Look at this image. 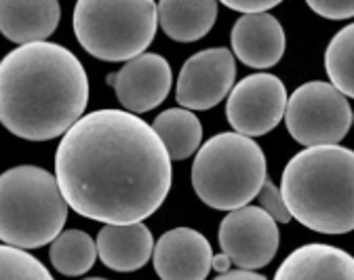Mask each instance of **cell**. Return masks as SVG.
<instances>
[{"label": "cell", "mask_w": 354, "mask_h": 280, "mask_svg": "<svg viewBox=\"0 0 354 280\" xmlns=\"http://www.w3.org/2000/svg\"><path fill=\"white\" fill-rule=\"evenodd\" d=\"M281 192L308 230L348 234L354 230V152L339 144L297 152L285 167Z\"/></svg>", "instance_id": "cell-3"}, {"label": "cell", "mask_w": 354, "mask_h": 280, "mask_svg": "<svg viewBox=\"0 0 354 280\" xmlns=\"http://www.w3.org/2000/svg\"><path fill=\"white\" fill-rule=\"evenodd\" d=\"M352 124H354V112H352Z\"/></svg>", "instance_id": "cell-27"}, {"label": "cell", "mask_w": 354, "mask_h": 280, "mask_svg": "<svg viewBox=\"0 0 354 280\" xmlns=\"http://www.w3.org/2000/svg\"><path fill=\"white\" fill-rule=\"evenodd\" d=\"M285 124L304 148L339 144L352 124L348 97L331 82L313 80L297 86L287 102Z\"/></svg>", "instance_id": "cell-7"}, {"label": "cell", "mask_w": 354, "mask_h": 280, "mask_svg": "<svg viewBox=\"0 0 354 280\" xmlns=\"http://www.w3.org/2000/svg\"><path fill=\"white\" fill-rule=\"evenodd\" d=\"M232 51L241 64L255 70L272 68L285 53V30L270 13H245L232 26Z\"/></svg>", "instance_id": "cell-13"}, {"label": "cell", "mask_w": 354, "mask_h": 280, "mask_svg": "<svg viewBox=\"0 0 354 280\" xmlns=\"http://www.w3.org/2000/svg\"><path fill=\"white\" fill-rule=\"evenodd\" d=\"M59 0H0V30L17 44L47 40L59 26Z\"/></svg>", "instance_id": "cell-15"}, {"label": "cell", "mask_w": 354, "mask_h": 280, "mask_svg": "<svg viewBox=\"0 0 354 280\" xmlns=\"http://www.w3.org/2000/svg\"><path fill=\"white\" fill-rule=\"evenodd\" d=\"M0 278L3 280H51V272L24 247L5 243L0 247Z\"/></svg>", "instance_id": "cell-21"}, {"label": "cell", "mask_w": 354, "mask_h": 280, "mask_svg": "<svg viewBox=\"0 0 354 280\" xmlns=\"http://www.w3.org/2000/svg\"><path fill=\"white\" fill-rule=\"evenodd\" d=\"M49 257L53 268L64 276H82L95 265L97 243L82 230H66L51 243Z\"/></svg>", "instance_id": "cell-19"}, {"label": "cell", "mask_w": 354, "mask_h": 280, "mask_svg": "<svg viewBox=\"0 0 354 280\" xmlns=\"http://www.w3.org/2000/svg\"><path fill=\"white\" fill-rule=\"evenodd\" d=\"M306 5L325 19H350L354 17V0H306Z\"/></svg>", "instance_id": "cell-23"}, {"label": "cell", "mask_w": 354, "mask_h": 280, "mask_svg": "<svg viewBox=\"0 0 354 280\" xmlns=\"http://www.w3.org/2000/svg\"><path fill=\"white\" fill-rule=\"evenodd\" d=\"M234 78L236 64L228 49L215 46L198 51L182 66L175 100L188 110H211L230 95Z\"/></svg>", "instance_id": "cell-10"}, {"label": "cell", "mask_w": 354, "mask_h": 280, "mask_svg": "<svg viewBox=\"0 0 354 280\" xmlns=\"http://www.w3.org/2000/svg\"><path fill=\"white\" fill-rule=\"evenodd\" d=\"M162 139L124 110H95L74 122L55 152V177L72 211L102 223H133L165 203L173 169Z\"/></svg>", "instance_id": "cell-1"}, {"label": "cell", "mask_w": 354, "mask_h": 280, "mask_svg": "<svg viewBox=\"0 0 354 280\" xmlns=\"http://www.w3.org/2000/svg\"><path fill=\"white\" fill-rule=\"evenodd\" d=\"M95 243L102 263L114 272H136L154 253V239L142 221L106 223Z\"/></svg>", "instance_id": "cell-14"}, {"label": "cell", "mask_w": 354, "mask_h": 280, "mask_svg": "<svg viewBox=\"0 0 354 280\" xmlns=\"http://www.w3.org/2000/svg\"><path fill=\"white\" fill-rule=\"evenodd\" d=\"M325 70L335 88L354 100V24L342 28L325 51Z\"/></svg>", "instance_id": "cell-20"}, {"label": "cell", "mask_w": 354, "mask_h": 280, "mask_svg": "<svg viewBox=\"0 0 354 280\" xmlns=\"http://www.w3.org/2000/svg\"><path fill=\"white\" fill-rule=\"evenodd\" d=\"M158 28L154 0H78L74 34L102 62H129L152 44Z\"/></svg>", "instance_id": "cell-6"}, {"label": "cell", "mask_w": 354, "mask_h": 280, "mask_svg": "<svg viewBox=\"0 0 354 280\" xmlns=\"http://www.w3.org/2000/svg\"><path fill=\"white\" fill-rule=\"evenodd\" d=\"M154 270L162 280H203L211 272V243L192 227H173L154 247Z\"/></svg>", "instance_id": "cell-12"}, {"label": "cell", "mask_w": 354, "mask_h": 280, "mask_svg": "<svg viewBox=\"0 0 354 280\" xmlns=\"http://www.w3.org/2000/svg\"><path fill=\"white\" fill-rule=\"evenodd\" d=\"M266 156L253 137L217 133L198 148L192 165L196 196L211 209L234 211L249 205L266 183Z\"/></svg>", "instance_id": "cell-5"}, {"label": "cell", "mask_w": 354, "mask_h": 280, "mask_svg": "<svg viewBox=\"0 0 354 280\" xmlns=\"http://www.w3.org/2000/svg\"><path fill=\"white\" fill-rule=\"evenodd\" d=\"M287 88L274 74H251L232 86L226 118L236 133L247 137H259L270 133L285 118Z\"/></svg>", "instance_id": "cell-8"}, {"label": "cell", "mask_w": 354, "mask_h": 280, "mask_svg": "<svg viewBox=\"0 0 354 280\" xmlns=\"http://www.w3.org/2000/svg\"><path fill=\"white\" fill-rule=\"evenodd\" d=\"M221 5H226L232 11L241 13H263L277 5H281L283 0H219Z\"/></svg>", "instance_id": "cell-24"}, {"label": "cell", "mask_w": 354, "mask_h": 280, "mask_svg": "<svg viewBox=\"0 0 354 280\" xmlns=\"http://www.w3.org/2000/svg\"><path fill=\"white\" fill-rule=\"evenodd\" d=\"M3 198V243L38 249L53 243L68 219V200L57 177L47 169L24 165L13 167L0 177Z\"/></svg>", "instance_id": "cell-4"}, {"label": "cell", "mask_w": 354, "mask_h": 280, "mask_svg": "<svg viewBox=\"0 0 354 280\" xmlns=\"http://www.w3.org/2000/svg\"><path fill=\"white\" fill-rule=\"evenodd\" d=\"M154 131L173 160H186L198 152L203 142V124L188 108H171L154 118Z\"/></svg>", "instance_id": "cell-18"}, {"label": "cell", "mask_w": 354, "mask_h": 280, "mask_svg": "<svg viewBox=\"0 0 354 280\" xmlns=\"http://www.w3.org/2000/svg\"><path fill=\"white\" fill-rule=\"evenodd\" d=\"M257 200H259V207L266 213H270L277 221L287 223L291 219V211H289V207L285 203V196H283L281 188H279V185H274L270 179H266V183L261 185Z\"/></svg>", "instance_id": "cell-22"}, {"label": "cell", "mask_w": 354, "mask_h": 280, "mask_svg": "<svg viewBox=\"0 0 354 280\" xmlns=\"http://www.w3.org/2000/svg\"><path fill=\"white\" fill-rule=\"evenodd\" d=\"M217 17V0H158V24L177 42H194L209 34Z\"/></svg>", "instance_id": "cell-17"}, {"label": "cell", "mask_w": 354, "mask_h": 280, "mask_svg": "<svg viewBox=\"0 0 354 280\" xmlns=\"http://www.w3.org/2000/svg\"><path fill=\"white\" fill-rule=\"evenodd\" d=\"M274 278L279 280H354V257L331 245H304L289 253Z\"/></svg>", "instance_id": "cell-16"}, {"label": "cell", "mask_w": 354, "mask_h": 280, "mask_svg": "<svg viewBox=\"0 0 354 280\" xmlns=\"http://www.w3.org/2000/svg\"><path fill=\"white\" fill-rule=\"evenodd\" d=\"M120 106L133 114H146L158 108L171 91L173 72L169 62L156 53H142L129 59L108 78Z\"/></svg>", "instance_id": "cell-11"}, {"label": "cell", "mask_w": 354, "mask_h": 280, "mask_svg": "<svg viewBox=\"0 0 354 280\" xmlns=\"http://www.w3.org/2000/svg\"><path fill=\"white\" fill-rule=\"evenodd\" d=\"M88 104V76L62 44H19L0 64V120L15 137H64Z\"/></svg>", "instance_id": "cell-2"}, {"label": "cell", "mask_w": 354, "mask_h": 280, "mask_svg": "<svg viewBox=\"0 0 354 280\" xmlns=\"http://www.w3.org/2000/svg\"><path fill=\"white\" fill-rule=\"evenodd\" d=\"M217 280H263V276L249 268H236V270L230 268L228 272L217 274Z\"/></svg>", "instance_id": "cell-25"}, {"label": "cell", "mask_w": 354, "mask_h": 280, "mask_svg": "<svg viewBox=\"0 0 354 280\" xmlns=\"http://www.w3.org/2000/svg\"><path fill=\"white\" fill-rule=\"evenodd\" d=\"M219 247L230 255L236 268L259 270L268 265L281 243L277 219L261 207H241L219 223Z\"/></svg>", "instance_id": "cell-9"}, {"label": "cell", "mask_w": 354, "mask_h": 280, "mask_svg": "<svg viewBox=\"0 0 354 280\" xmlns=\"http://www.w3.org/2000/svg\"><path fill=\"white\" fill-rule=\"evenodd\" d=\"M232 268V259H230V255L228 253H217V255H213V261H211V270H217V274H221V272H228Z\"/></svg>", "instance_id": "cell-26"}]
</instances>
